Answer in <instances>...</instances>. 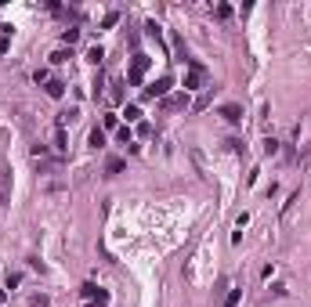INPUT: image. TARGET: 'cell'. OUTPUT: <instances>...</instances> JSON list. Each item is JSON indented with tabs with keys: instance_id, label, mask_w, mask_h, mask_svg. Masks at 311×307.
Here are the masks:
<instances>
[{
	"instance_id": "cell-1",
	"label": "cell",
	"mask_w": 311,
	"mask_h": 307,
	"mask_svg": "<svg viewBox=\"0 0 311 307\" xmlns=\"http://www.w3.org/2000/svg\"><path fill=\"white\" fill-rule=\"evenodd\" d=\"M149 65H152L149 54H134V58H131V69H127V83H131V87H141V80H145V72H149Z\"/></svg>"
},
{
	"instance_id": "cell-2",
	"label": "cell",
	"mask_w": 311,
	"mask_h": 307,
	"mask_svg": "<svg viewBox=\"0 0 311 307\" xmlns=\"http://www.w3.org/2000/svg\"><path fill=\"white\" fill-rule=\"evenodd\" d=\"M203 83H206V69H203L199 62L188 58V69H185V94H188V90H199Z\"/></svg>"
},
{
	"instance_id": "cell-3",
	"label": "cell",
	"mask_w": 311,
	"mask_h": 307,
	"mask_svg": "<svg viewBox=\"0 0 311 307\" xmlns=\"http://www.w3.org/2000/svg\"><path fill=\"white\" fill-rule=\"evenodd\" d=\"M170 87H174V80H170V76H159L156 83H149V87H145V101L167 98V94H170Z\"/></svg>"
},
{
	"instance_id": "cell-4",
	"label": "cell",
	"mask_w": 311,
	"mask_h": 307,
	"mask_svg": "<svg viewBox=\"0 0 311 307\" xmlns=\"http://www.w3.org/2000/svg\"><path fill=\"white\" fill-rule=\"evenodd\" d=\"M163 109H167V112H178V109H188V94H167V98H163Z\"/></svg>"
},
{
	"instance_id": "cell-5",
	"label": "cell",
	"mask_w": 311,
	"mask_h": 307,
	"mask_svg": "<svg viewBox=\"0 0 311 307\" xmlns=\"http://www.w3.org/2000/svg\"><path fill=\"white\" fill-rule=\"evenodd\" d=\"M54 148H58V152H66L69 148V137H66V119L58 116V123H54Z\"/></svg>"
},
{
	"instance_id": "cell-6",
	"label": "cell",
	"mask_w": 311,
	"mask_h": 307,
	"mask_svg": "<svg viewBox=\"0 0 311 307\" xmlns=\"http://www.w3.org/2000/svg\"><path fill=\"white\" fill-rule=\"evenodd\" d=\"M221 116L228 119V123H243V109L239 105H221Z\"/></svg>"
},
{
	"instance_id": "cell-7",
	"label": "cell",
	"mask_w": 311,
	"mask_h": 307,
	"mask_svg": "<svg viewBox=\"0 0 311 307\" xmlns=\"http://www.w3.org/2000/svg\"><path fill=\"white\" fill-rule=\"evenodd\" d=\"M87 141H90V148H94V152H98V148H105V130H98V127H94Z\"/></svg>"
},
{
	"instance_id": "cell-8",
	"label": "cell",
	"mask_w": 311,
	"mask_h": 307,
	"mask_svg": "<svg viewBox=\"0 0 311 307\" xmlns=\"http://www.w3.org/2000/svg\"><path fill=\"white\" fill-rule=\"evenodd\" d=\"M145 33H149L156 44H163V25L159 22H145Z\"/></svg>"
},
{
	"instance_id": "cell-9",
	"label": "cell",
	"mask_w": 311,
	"mask_h": 307,
	"mask_svg": "<svg viewBox=\"0 0 311 307\" xmlns=\"http://www.w3.org/2000/svg\"><path fill=\"white\" fill-rule=\"evenodd\" d=\"M47 94L51 98H62V94H66V83H62V80H47Z\"/></svg>"
},
{
	"instance_id": "cell-10",
	"label": "cell",
	"mask_w": 311,
	"mask_h": 307,
	"mask_svg": "<svg viewBox=\"0 0 311 307\" xmlns=\"http://www.w3.org/2000/svg\"><path fill=\"white\" fill-rule=\"evenodd\" d=\"M239 300H243V289H228V296H224L221 307H239Z\"/></svg>"
},
{
	"instance_id": "cell-11",
	"label": "cell",
	"mask_w": 311,
	"mask_h": 307,
	"mask_svg": "<svg viewBox=\"0 0 311 307\" xmlns=\"http://www.w3.org/2000/svg\"><path fill=\"white\" fill-rule=\"evenodd\" d=\"M123 119H127V123H138V119H141V109H138V105H127Z\"/></svg>"
},
{
	"instance_id": "cell-12",
	"label": "cell",
	"mask_w": 311,
	"mask_h": 307,
	"mask_svg": "<svg viewBox=\"0 0 311 307\" xmlns=\"http://www.w3.org/2000/svg\"><path fill=\"white\" fill-rule=\"evenodd\" d=\"M120 170H123V159H109L105 163V174H109V177H116Z\"/></svg>"
},
{
	"instance_id": "cell-13",
	"label": "cell",
	"mask_w": 311,
	"mask_h": 307,
	"mask_svg": "<svg viewBox=\"0 0 311 307\" xmlns=\"http://www.w3.org/2000/svg\"><path fill=\"white\" fill-rule=\"evenodd\" d=\"M102 58H105L102 47H90V51H87V62H90V65H102Z\"/></svg>"
},
{
	"instance_id": "cell-14",
	"label": "cell",
	"mask_w": 311,
	"mask_h": 307,
	"mask_svg": "<svg viewBox=\"0 0 311 307\" xmlns=\"http://www.w3.org/2000/svg\"><path fill=\"white\" fill-rule=\"evenodd\" d=\"M76 40H80V29H62V44H69V47H72Z\"/></svg>"
},
{
	"instance_id": "cell-15",
	"label": "cell",
	"mask_w": 311,
	"mask_h": 307,
	"mask_svg": "<svg viewBox=\"0 0 311 307\" xmlns=\"http://www.w3.org/2000/svg\"><path fill=\"white\" fill-rule=\"evenodd\" d=\"M69 58H72V51H54L51 54V65H66Z\"/></svg>"
},
{
	"instance_id": "cell-16",
	"label": "cell",
	"mask_w": 311,
	"mask_h": 307,
	"mask_svg": "<svg viewBox=\"0 0 311 307\" xmlns=\"http://www.w3.org/2000/svg\"><path fill=\"white\" fill-rule=\"evenodd\" d=\"M80 293H84V300L90 304V300H94V296H98V293H102V289H98V285H94V282H87V285H84V289H80Z\"/></svg>"
},
{
	"instance_id": "cell-17",
	"label": "cell",
	"mask_w": 311,
	"mask_h": 307,
	"mask_svg": "<svg viewBox=\"0 0 311 307\" xmlns=\"http://www.w3.org/2000/svg\"><path fill=\"white\" fill-rule=\"evenodd\" d=\"M87 307H109V289H102V293H98V296H94V300H90Z\"/></svg>"
},
{
	"instance_id": "cell-18",
	"label": "cell",
	"mask_w": 311,
	"mask_h": 307,
	"mask_svg": "<svg viewBox=\"0 0 311 307\" xmlns=\"http://www.w3.org/2000/svg\"><path fill=\"white\" fill-rule=\"evenodd\" d=\"M102 127H105V130H116V127H120V116H112V112H109V116H105V123H102Z\"/></svg>"
},
{
	"instance_id": "cell-19",
	"label": "cell",
	"mask_w": 311,
	"mask_h": 307,
	"mask_svg": "<svg viewBox=\"0 0 311 307\" xmlns=\"http://www.w3.org/2000/svg\"><path fill=\"white\" fill-rule=\"evenodd\" d=\"M120 141H123V145H134V134H131V127H120Z\"/></svg>"
},
{
	"instance_id": "cell-20",
	"label": "cell",
	"mask_w": 311,
	"mask_h": 307,
	"mask_svg": "<svg viewBox=\"0 0 311 307\" xmlns=\"http://www.w3.org/2000/svg\"><path fill=\"white\" fill-rule=\"evenodd\" d=\"M264 152H268V155L279 152V141H275V137H268V141H264Z\"/></svg>"
},
{
	"instance_id": "cell-21",
	"label": "cell",
	"mask_w": 311,
	"mask_h": 307,
	"mask_svg": "<svg viewBox=\"0 0 311 307\" xmlns=\"http://www.w3.org/2000/svg\"><path fill=\"white\" fill-rule=\"evenodd\" d=\"M116 22H120V15H116V11H112V15H105V22H102V25H105V29H112V25H116Z\"/></svg>"
},
{
	"instance_id": "cell-22",
	"label": "cell",
	"mask_w": 311,
	"mask_h": 307,
	"mask_svg": "<svg viewBox=\"0 0 311 307\" xmlns=\"http://www.w3.org/2000/svg\"><path fill=\"white\" fill-rule=\"evenodd\" d=\"M217 18H232V7H228V4H217Z\"/></svg>"
},
{
	"instance_id": "cell-23",
	"label": "cell",
	"mask_w": 311,
	"mask_h": 307,
	"mask_svg": "<svg viewBox=\"0 0 311 307\" xmlns=\"http://www.w3.org/2000/svg\"><path fill=\"white\" fill-rule=\"evenodd\" d=\"M33 307H47V296H33Z\"/></svg>"
},
{
	"instance_id": "cell-24",
	"label": "cell",
	"mask_w": 311,
	"mask_h": 307,
	"mask_svg": "<svg viewBox=\"0 0 311 307\" xmlns=\"http://www.w3.org/2000/svg\"><path fill=\"white\" fill-rule=\"evenodd\" d=\"M4 202H7V199H4V192H0V210H4Z\"/></svg>"
},
{
	"instance_id": "cell-25",
	"label": "cell",
	"mask_w": 311,
	"mask_h": 307,
	"mask_svg": "<svg viewBox=\"0 0 311 307\" xmlns=\"http://www.w3.org/2000/svg\"><path fill=\"white\" fill-rule=\"evenodd\" d=\"M4 296H7V293H4V289H0V304H4Z\"/></svg>"
}]
</instances>
